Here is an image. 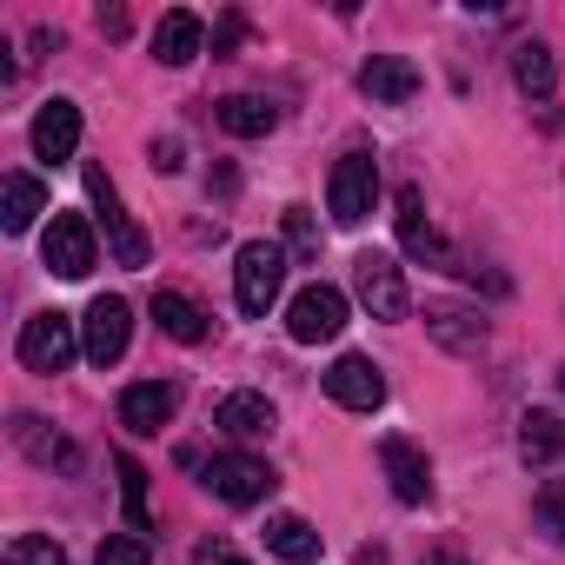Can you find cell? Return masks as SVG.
Listing matches in <instances>:
<instances>
[{
    "instance_id": "obj_9",
    "label": "cell",
    "mask_w": 565,
    "mask_h": 565,
    "mask_svg": "<svg viewBox=\"0 0 565 565\" xmlns=\"http://www.w3.org/2000/svg\"><path fill=\"white\" fill-rule=\"evenodd\" d=\"M127 340H134V307H127L120 294H100V300L87 307V320H81V360L107 373V366H120Z\"/></svg>"
},
{
    "instance_id": "obj_8",
    "label": "cell",
    "mask_w": 565,
    "mask_h": 565,
    "mask_svg": "<svg viewBox=\"0 0 565 565\" xmlns=\"http://www.w3.org/2000/svg\"><path fill=\"white\" fill-rule=\"evenodd\" d=\"M41 259H47V273H61V279H87L94 259H100L94 220H87V213H54L47 233H41Z\"/></svg>"
},
{
    "instance_id": "obj_32",
    "label": "cell",
    "mask_w": 565,
    "mask_h": 565,
    "mask_svg": "<svg viewBox=\"0 0 565 565\" xmlns=\"http://www.w3.org/2000/svg\"><path fill=\"white\" fill-rule=\"evenodd\" d=\"M153 167L173 173V167H180V140H153Z\"/></svg>"
},
{
    "instance_id": "obj_11",
    "label": "cell",
    "mask_w": 565,
    "mask_h": 565,
    "mask_svg": "<svg viewBox=\"0 0 565 565\" xmlns=\"http://www.w3.org/2000/svg\"><path fill=\"white\" fill-rule=\"evenodd\" d=\"M327 399L347 406V413H380L386 406V373L366 360V353H340L327 366Z\"/></svg>"
},
{
    "instance_id": "obj_13",
    "label": "cell",
    "mask_w": 565,
    "mask_h": 565,
    "mask_svg": "<svg viewBox=\"0 0 565 565\" xmlns=\"http://www.w3.org/2000/svg\"><path fill=\"white\" fill-rule=\"evenodd\" d=\"M28 140H34V160H47V167L74 160V153H81V107L54 94V100L34 114V134H28Z\"/></svg>"
},
{
    "instance_id": "obj_22",
    "label": "cell",
    "mask_w": 565,
    "mask_h": 565,
    "mask_svg": "<svg viewBox=\"0 0 565 565\" xmlns=\"http://www.w3.org/2000/svg\"><path fill=\"white\" fill-rule=\"evenodd\" d=\"M266 552L287 558V565H313V558H320V532H313L300 512H273V519H266Z\"/></svg>"
},
{
    "instance_id": "obj_6",
    "label": "cell",
    "mask_w": 565,
    "mask_h": 565,
    "mask_svg": "<svg viewBox=\"0 0 565 565\" xmlns=\"http://www.w3.org/2000/svg\"><path fill=\"white\" fill-rule=\"evenodd\" d=\"M74 353H81V320H67V313H34L28 327H21V340H14V360L28 366V373H67L74 366Z\"/></svg>"
},
{
    "instance_id": "obj_35",
    "label": "cell",
    "mask_w": 565,
    "mask_h": 565,
    "mask_svg": "<svg viewBox=\"0 0 565 565\" xmlns=\"http://www.w3.org/2000/svg\"><path fill=\"white\" fill-rule=\"evenodd\" d=\"M558 393H565V366H558Z\"/></svg>"
},
{
    "instance_id": "obj_1",
    "label": "cell",
    "mask_w": 565,
    "mask_h": 565,
    "mask_svg": "<svg viewBox=\"0 0 565 565\" xmlns=\"http://www.w3.org/2000/svg\"><path fill=\"white\" fill-rule=\"evenodd\" d=\"M279 287H287V253H279L273 239H246L233 253V300H239V313L266 320L273 300H279Z\"/></svg>"
},
{
    "instance_id": "obj_17",
    "label": "cell",
    "mask_w": 565,
    "mask_h": 565,
    "mask_svg": "<svg viewBox=\"0 0 565 565\" xmlns=\"http://www.w3.org/2000/svg\"><path fill=\"white\" fill-rule=\"evenodd\" d=\"M167 419H173V386L140 380V386H127V393H120V426H127L134 439H153Z\"/></svg>"
},
{
    "instance_id": "obj_12",
    "label": "cell",
    "mask_w": 565,
    "mask_h": 565,
    "mask_svg": "<svg viewBox=\"0 0 565 565\" xmlns=\"http://www.w3.org/2000/svg\"><path fill=\"white\" fill-rule=\"evenodd\" d=\"M380 466H386V486L399 505H426L433 499V459L406 439V433H386L380 439Z\"/></svg>"
},
{
    "instance_id": "obj_34",
    "label": "cell",
    "mask_w": 565,
    "mask_h": 565,
    "mask_svg": "<svg viewBox=\"0 0 565 565\" xmlns=\"http://www.w3.org/2000/svg\"><path fill=\"white\" fill-rule=\"evenodd\" d=\"M419 565H466V558H459V552H426Z\"/></svg>"
},
{
    "instance_id": "obj_7",
    "label": "cell",
    "mask_w": 565,
    "mask_h": 565,
    "mask_svg": "<svg viewBox=\"0 0 565 565\" xmlns=\"http://www.w3.org/2000/svg\"><path fill=\"white\" fill-rule=\"evenodd\" d=\"M353 294L373 320H406L413 313V294H406V273L393 253H360L353 259Z\"/></svg>"
},
{
    "instance_id": "obj_29",
    "label": "cell",
    "mask_w": 565,
    "mask_h": 565,
    "mask_svg": "<svg viewBox=\"0 0 565 565\" xmlns=\"http://www.w3.org/2000/svg\"><path fill=\"white\" fill-rule=\"evenodd\" d=\"M147 558H153V552H147V539H140V532H114V539L100 545V558H94V565H147Z\"/></svg>"
},
{
    "instance_id": "obj_21",
    "label": "cell",
    "mask_w": 565,
    "mask_h": 565,
    "mask_svg": "<svg viewBox=\"0 0 565 565\" xmlns=\"http://www.w3.org/2000/svg\"><path fill=\"white\" fill-rule=\"evenodd\" d=\"M14 446H21L34 466H61V472H74V466H81V452H74L47 419H34V413H14Z\"/></svg>"
},
{
    "instance_id": "obj_25",
    "label": "cell",
    "mask_w": 565,
    "mask_h": 565,
    "mask_svg": "<svg viewBox=\"0 0 565 565\" xmlns=\"http://www.w3.org/2000/svg\"><path fill=\"white\" fill-rule=\"evenodd\" d=\"M519 452H525V466H552V459L565 452L558 413H525V419H519Z\"/></svg>"
},
{
    "instance_id": "obj_14",
    "label": "cell",
    "mask_w": 565,
    "mask_h": 565,
    "mask_svg": "<svg viewBox=\"0 0 565 565\" xmlns=\"http://www.w3.org/2000/svg\"><path fill=\"white\" fill-rule=\"evenodd\" d=\"M360 94H366L373 107H406V100L419 94V67H413L406 54H373V61L360 67Z\"/></svg>"
},
{
    "instance_id": "obj_26",
    "label": "cell",
    "mask_w": 565,
    "mask_h": 565,
    "mask_svg": "<svg viewBox=\"0 0 565 565\" xmlns=\"http://www.w3.org/2000/svg\"><path fill=\"white\" fill-rule=\"evenodd\" d=\"M0 565H67V552L54 539H41V532H14L8 552H0Z\"/></svg>"
},
{
    "instance_id": "obj_16",
    "label": "cell",
    "mask_w": 565,
    "mask_h": 565,
    "mask_svg": "<svg viewBox=\"0 0 565 565\" xmlns=\"http://www.w3.org/2000/svg\"><path fill=\"white\" fill-rule=\"evenodd\" d=\"M200 47H206V28H200L193 8L160 14V28H153V61L160 67H186V61H200Z\"/></svg>"
},
{
    "instance_id": "obj_28",
    "label": "cell",
    "mask_w": 565,
    "mask_h": 565,
    "mask_svg": "<svg viewBox=\"0 0 565 565\" xmlns=\"http://www.w3.org/2000/svg\"><path fill=\"white\" fill-rule=\"evenodd\" d=\"M532 512H539V525H545L552 539H565V479H545L539 499H532Z\"/></svg>"
},
{
    "instance_id": "obj_27",
    "label": "cell",
    "mask_w": 565,
    "mask_h": 565,
    "mask_svg": "<svg viewBox=\"0 0 565 565\" xmlns=\"http://www.w3.org/2000/svg\"><path fill=\"white\" fill-rule=\"evenodd\" d=\"M114 472H120V492H127V519H134V532H147V466H140L134 452H120Z\"/></svg>"
},
{
    "instance_id": "obj_4",
    "label": "cell",
    "mask_w": 565,
    "mask_h": 565,
    "mask_svg": "<svg viewBox=\"0 0 565 565\" xmlns=\"http://www.w3.org/2000/svg\"><path fill=\"white\" fill-rule=\"evenodd\" d=\"M393 226H399V246H406L413 259H426V266H439V273H466V279H479V266H466L459 246L426 220V193H419V186H399V213H393Z\"/></svg>"
},
{
    "instance_id": "obj_10",
    "label": "cell",
    "mask_w": 565,
    "mask_h": 565,
    "mask_svg": "<svg viewBox=\"0 0 565 565\" xmlns=\"http://www.w3.org/2000/svg\"><path fill=\"white\" fill-rule=\"evenodd\" d=\"M340 327H347V294H340V287L313 279V287H300V294H294V307H287V333H294L300 347L340 340Z\"/></svg>"
},
{
    "instance_id": "obj_20",
    "label": "cell",
    "mask_w": 565,
    "mask_h": 565,
    "mask_svg": "<svg viewBox=\"0 0 565 565\" xmlns=\"http://www.w3.org/2000/svg\"><path fill=\"white\" fill-rule=\"evenodd\" d=\"M153 320H160V333L180 340V347H200V340H206V307H200L193 294L160 287V294H153Z\"/></svg>"
},
{
    "instance_id": "obj_31",
    "label": "cell",
    "mask_w": 565,
    "mask_h": 565,
    "mask_svg": "<svg viewBox=\"0 0 565 565\" xmlns=\"http://www.w3.org/2000/svg\"><path fill=\"white\" fill-rule=\"evenodd\" d=\"M239 34H246V21H239V14H226V21H220V34H213V54H226Z\"/></svg>"
},
{
    "instance_id": "obj_19",
    "label": "cell",
    "mask_w": 565,
    "mask_h": 565,
    "mask_svg": "<svg viewBox=\"0 0 565 565\" xmlns=\"http://www.w3.org/2000/svg\"><path fill=\"white\" fill-rule=\"evenodd\" d=\"M512 81H519V94H525L532 107H545V114H552L558 74H552V47H545V41H519V47H512Z\"/></svg>"
},
{
    "instance_id": "obj_18",
    "label": "cell",
    "mask_w": 565,
    "mask_h": 565,
    "mask_svg": "<svg viewBox=\"0 0 565 565\" xmlns=\"http://www.w3.org/2000/svg\"><path fill=\"white\" fill-rule=\"evenodd\" d=\"M426 333L446 347V353H479L486 347V320L472 307H452V300H433L426 307Z\"/></svg>"
},
{
    "instance_id": "obj_2",
    "label": "cell",
    "mask_w": 565,
    "mask_h": 565,
    "mask_svg": "<svg viewBox=\"0 0 565 565\" xmlns=\"http://www.w3.org/2000/svg\"><path fill=\"white\" fill-rule=\"evenodd\" d=\"M180 466H200V486L213 492V499H226V505H259L279 479H273V466L266 459H253V452H213V459H200V452H180Z\"/></svg>"
},
{
    "instance_id": "obj_23",
    "label": "cell",
    "mask_w": 565,
    "mask_h": 565,
    "mask_svg": "<svg viewBox=\"0 0 565 565\" xmlns=\"http://www.w3.org/2000/svg\"><path fill=\"white\" fill-rule=\"evenodd\" d=\"M41 213H47V186H41L34 173H8V186H0V226H8V233H28Z\"/></svg>"
},
{
    "instance_id": "obj_3",
    "label": "cell",
    "mask_w": 565,
    "mask_h": 565,
    "mask_svg": "<svg viewBox=\"0 0 565 565\" xmlns=\"http://www.w3.org/2000/svg\"><path fill=\"white\" fill-rule=\"evenodd\" d=\"M373 206H380V160H373L366 147H353V153H340V160H333L327 213H333V226H360Z\"/></svg>"
},
{
    "instance_id": "obj_24",
    "label": "cell",
    "mask_w": 565,
    "mask_h": 565,
    "mask_svg": "<svg viewBox=\"0 0 565 565\" xmlns=\"http://www.w3.org/2000/svg\"><path fill=\"white\" fill-rule=\"evenodd\" d=\"M220 127H226V134H239V140H259V134H273V127H279V107H273V100H259V94H226V100H220Z\"/></svg>"
},
{
    "instance_id": "obj_15",
    "label": "cell",
    "mask_w": 565,
    "mask_h": 565,
    "mask_svg": "<svg viewBox=\"0 0 565 565\" xmlns=\"http://www.w3.org/2000/svg\"><path fill=\"white\" fill-rule=\"evenodd\" d=\"M213 426H220L233 446H253V439L273 433V399H266V393H226V399L213 406Z\"/></svg>"
},
{
    "instance_id": "obj_5",
    "label": "cell",
    "mask_w": 565,
    "mask_h": 565,
    "mask_svg": "<svg viewBox=\"0 0 565 565\" xmlns=\"http://www.w3.org/2000/svg\"><path fill=\"white\" fill-rule=\"evenodd\" d=\"M87 200H94V213H100V226H107V253L120 259V266H147V233L134 226V213L120 206V186H114V173L100 167V160H87Z\"/></svg>"
},
{
    "instance_id": "obj_30",
    "label": "cell",
    "mask_w": 565,
    "mask_h": 565,
    "mask_svg": "<svg viewBox=\"0 0 565 565\" xmlns=\"http://www.w3.org/2000/svg\"><path fill=\"white\" fill-rule=\"evenodd\" d=\"M193 565H246V558H233V545H226V539H200Z\"/></svg>"
},
{
    "instance_id": "obj_33",
    "label": "cell",
    "mask_w": 565,
    "mask_h": 565,
    "mask_svg": "<svg viewBox=\"0 0 565 565\" xmlns=\"http://www.w3.org/2000/svg\"><path fill=\"white\" fill-rule=\"evenodd\" d=\"M100 34H114V41H120V34H127V14H120V8H100Z\"/></svg>"
}]
</instances>
